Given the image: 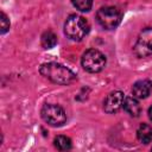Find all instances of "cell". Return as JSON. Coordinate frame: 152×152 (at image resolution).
<instances>
[{
  "label": "cell",
  "instance_id": "6da1fadb",
  "mask_svg": "<svg viewBox=\"0 0 152 152\" xmlns=\"http://www.w3.org/2000/svg\"><path fill=\"white\" fill-rule=\"evenodd\" d=\"M39 72L57 84H70L76 80V75L66 66L58 63H45L40 66Z\"/></svg>",
  "mask_w": 152,
  "mask_h": 152
},
{
  "label": "cell",
  "instance_id": "7a4b0ae2",
  "mask_svg": "<svg viewBox=\"0 0 152 152\" xmlns=\"http://www.w3.org/2000/svg\"><path fill=\"white\" fill-rule=\"evenodd\" d=\"M89 32V23L78 14H71L64 24V33L72 40H81Z\"/></svg>",
  "mask_w": 152,
  "mask_h": 152
},
{
  "label": "cell",
  "instance_id": "3957f363",
  "mask_svg": "<svg viewBox=\"0 0 152 152\" xmlns=\"http://www.w3.org/2000/svg\"><path fill=\"white\" fill-rule=\"evenodd\" d=\"M96 20L106 30L115 28L121 21V12L114 6H104L97 11Z\"/></svg>",
  "mask_w": 152,
  "mask_h": 152
},
{
  "label": "cell",
  "instance_id": "277c9868",
  "mask_svg": "<svg viewBox=\"0 0 152 152\" xmlns=\"http://www.w3.org/2000/svg\"><path fill=\"white\" fill-rule=\"evenodd\" d=\"M82 66L88 72H100L106 66V57L99 50L89 49L82 56Z\"/></svg>",
  "mask_w": 152,
  "mask_h": 152
},
{
  "label": "cell",
  "instance_id": "5b68a950",
  "mask_svg": "<svg viewBox=\"0 0 152 152\" xmlns=\"http://www.w3.org/2000/svg\"><path fill=\"white\" fill-rule=\"evenodd\" d=\"M42 118L44 119L45 122H48L51 126H62L66 120L64 109L57 104H51V103H46L43 106Z\"/></svg>",
  "mask_w": 152,
  "mask_h": 152
},
{
  "label": "cell",
  "instance_id": "8992f818",
  "mask_svg": "<svg viewBox=\"0 0 152 152\" xmlns=\"http://www.w3.org/2000/svg\"><path fill=\"white\" fill-rule=\"evenodd\" d=\"M134 53L138 57H146L152 55V28H145L140 32L134 45Z\"/></svg>",
  "mask_w": 152,
  "mask_h": 152
},
{
  "label": "cell",
  "instance_id": "52a82bcc",
  "mask_svg": "<svg viewBox=\"0 0 152 152\" xmlns=\"http://www.w3.org/2000/svg\"><path fill=\"white\" fill-rule=\"evenodd\" d=\"M125 96L121 91H112L110 94L107 95V97L103 101V109L108 114L116 113L124 103Z\"/></svg>",
  "mask_w": 152,
  "mask_h": 152
},
{
  "label": "cell",
  "instance_id": "ba28073f",
  "mask_svg": "<svg viewBox=\"0 0 152 152\" xmlns=\"http://www.w3.org/2000/svg\"><path fill=\"white\" fill-rule=\"evenodd\" d=\"M152 91V82L148 80H140L132 87V93L137 99H146Z\"/></svg>",
  "mask_w": 152,
  "mask_h": 152
},
{
  "label": "cell",
  "instance_id": "9c48e42d",
  "mask_svg": "<svg viewBox=\"0 0 152 152\" xmlns=\"http://www.w3.org/2000/svg\"><path fill=\"white\" fill-rule=\"evenodd\" d=\"M122 107H124V109H125L131 116H135V118H137V116H139V114L141 113V107H140L138 100L134 99V97H131V96L125 97L124 103H122Z\"/></svg>",
  "mask_w": 152,
  "mask_h": 152
},
{
  "label": "cell",
  "instance_id": "30bf717a",
  "mask_svg": "<svg viewBox=\"0 0 152 152\" xmlns=\"http://www.w3.org/2000/svg\"><path fill=\"white\" fill-rule=\"evenodd\" d=\"M137 137H138L139 141H141L142 144L151 142L152 141V127L147 124L140 125L137 131Z\"/></svg>",
  "mask_w": 152,
  "mask_h": 152
},
{
  "label": "cell",
  "instance_id": "8fae6325",
  "mask_svg": "<svg viewBox=\"0 0 152 152\" xmlns=\"http://www.w3.org/2000/svg\"><path fill=\"white\" fill-rule=\"evenodd\" d=\"M57 44V37L53 32L51 31H46L45 33H43L42 36V45L45 49H51Z\"/></svg>",
  "mask_w": 152,
  "mask_h": 152
},
{
  "label": "cell",
  "instance_id": "7c38bea8",
  "mask_svg": "<svg viewBox=\"0 0 152 152\" xmlns=\"http://www.w3.org/2000/svg\"><path fill=\"white\" fill-rule=\"evenodd\" d=\"M53 142H55V147L59 151H66L71 148V140L65 135H57Z\"/></svg>",
  "mask_w": 152,
  "mask_h": 152
},
{
  "label": "cell",
  "instance_id": "4fadbf2b",
  "mask_svg": "<svg viewBox=\"0 0 152 152\" xmlns=\"http://www.w3.org/2000/svg\"><path fill=\"white\" fill-rule=\"evenodd\" d=\"M72 5L82 12H88L93 6V0H71Z\"/></svg>",
  "mask_w": 152,
  "mask_h": 152
},
{
  "label": "cell",
  "instance_id": "5bb4252c",
  "mask_svg": "<svg viewBox=\"0 0 152 152\" xmlns=\"http://www.w3.org/2000/svg\"><path fill=\"white\" fill-rule=\"evenodd\" d=\"M1 33H5V32H7L8 31V28H10V20H8V18H7V15L4 13V12H1Z\"/></svg>",
  "mask_w": 152,
  "mask_h": 152
},
{
  "label": "cell",
  "instance_id": "9a60e30c",
  "mask_svg": "<svg viewBox=\"0 0 152 152\" xmlns=\"http://www.w3.org/2000/svg\"><path fill=\"white\" fill-rule=\"evenodd\" d=\"M148 118H150V120L152 121V106L148 108Z\"/></svg>",
  "mask_w": 152,
  "mask_h": 152
}]
</instances>
